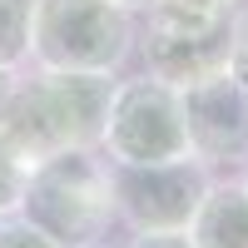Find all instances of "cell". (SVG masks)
I'll list each match as a JSON object with an SVG mask.
<instances>
[{
    "label": "cell",
    "instance_id": "obj_1",
    "mask_svg": "<svg viewBox=\"0 0 248 248\" xmlns=\"http://www.w3.org/2000/svg\"><path fill=\"white\" fill-rule=\"evenodd\" d=\"M114 75H90V70H30L15 79L5 129L30 159H45L55 149H99L105 134V109H109Z\"/></svg>",
    "mask_w": 248,
    "mask_h": 248
},
{
    "label": "cell",
    "instance_id": "obj_2",
    "mask_svg": "<svg viewBox=\"0 0 248 248\" xmlns=\"http://www.w3.org/2000/svg\"><path fill=\"white\" fill-rule=\"evenodd\" d=\"M20 214L55 233L65 248L99 243L114 218V189H109V159L105 149H55L35 159Z\"/></svg>",
    "mask_w": 248,
    "mask_h": 248
},
{
    "label": "cell",
    "instance_id": "obj_3",
    "mask_svg": "<svg viewBox=\"0 0 248 248\" xmlns=\"http://www.w3.org/2000/svg\"><path fill=\"white\" fill-rule=\"evenodd\" d=\"M139 20L114 0H35L30 65L40 70H90L119 75L134 55Z\"/></svg>",
    "mask_w": 248,
    "mask_h": 248
},
{
    "label": "cell",
    "instance_id": "obj_4",
    "mask_svg": "<svg viewBox=\"0 0 248 248\" xmlns=\"http://www.w3.org/2000/svg\"><path fill=\"white\" fill-rule=\"evenodd\" d=\"M233 15L238 5H203V0H154L144 10V25L134 50L144 55V70L194 85L218 70H233Z\"/></svg>",
    "mask_w": 248,
    "mask_h": 248
},
{
    "label": "cell",
    "instance_id": "obj_5",
    "mask_svg": "<svg viewBox=\"0 0 248 248\" xmlns=\"http://www.w3.org/2000/svg\"><path fill=\"white\" fill-rule=\"evenodd\" d=\"M99 149L114 164H164L189 154V129H184V105L179 85L159 75H129L114 79L109 109H105V134Z\"/></svg>",
    "mask_w": 248,
    "mask_h": 248
},
{
    "label": "cell",
    "instance_id": "obj_6",
    "mask_svg": "<svg viewBox=\"0 0 248 248\" xmlns=\"http://www.w3.org/2000/svg\"><path fill=\"white\" fill-rule=\"evenodd\" d=\"M214 184V169L194 154L164 159V164H114L109 159V189H114V218L129 233L149 229H189L203 194Z\"/></svg>",
    "mask_w": 248,
    "mask_h": 248
},
{
    "label": "cell",
    "instance_id": "obj_7",
    "mask_svg": "<svg viewBox=\"0 0 248 248\" xmlns=\"http://www.w3.org/2000/svg\"><path fill=\"white\" fill-rule=\"evenodd\" d=\"M179 105L194 159H203L209 169H238L248 159V85L233 70L184 85Z\"/></svg>",
    "mask_w": 248,
    "mask_h": 248
},
{
    "label": "cell",
    "instance_id": "obj_8",
    "mask_svg": "<svg viewBox=\"0 0 248 248\" xmlns=\"http://www.w3.org/2000/svg\"><path fill=\"white\" fill-rule=\"evenodd\" d=\"M194 248H248V189L243 179H214L189 218Z\"/></svg>",
    "mask_w": 248,
    "mask_h": 248
},
{
    "label": "cell",
    "instance_id": "obj_9",
    "mask_svg": "<svg viewBox=\"0 0 248 248\" xmlns=\"http://www.w3.org/2000/svg\"><path fill=\"white\" fill-rule=\"evenodd\" d=\"M30 20L35 0H0V65L5 70L30 65Z\"/></svg>",
    "mask_w": 248,
    "mask_h": 248
},
{
    "label": "cell",
    "instance_id": "obj_10",
    "mask_svg": "<svg viewBox=\"0 0 248 248\" xmlns=\"http://www.w3.org/2000/svg\"><path fill=\"white\" fill-rule=\"evenodd\" d=\"M30 169H35V159L20 149L5 129H0V214H20V199H25Z\"/></svg>",
    "mask_w": 248,
    "mask_h": 248
},
{
    "label": "cell",
    "instance_id": "obj_11",
    "mask_svg": "<svg viewBox=\"0 0 248 248\" xmlns=\"http://www.w3.org/2000/svg\"><path fill=\"white\" fill-rule=\"evenodd\" d=\"M0 248H65L55 233H45L25 214H0Z\"/></svg>",
    "mask_w": 248,
    "mask_h": 248
},
{
    "label": "cell",
    "instance_id": "obj_12",
    "mask_svg": "<svg viewBox=\"0 0 248 248\" xmlns=\"http://www.w3.org/2000/svg\"><path fill=\"white\" fill-rule=\"evenodd\" d=\"M124 248H194L189 229H149V233H134Z\"/></svg>",
    "mask_w": 248,
    "mask_h": 248
},
{
    "label": "cell",
    "instance_id": "obj_13",
    "mask_svg": "<svg viewBox=\"0 0 248 248\" xmlns=\"http://www.w3.org/2000/svg\"><path fill=\"white\" fill-rule=\"evenodd\" d=\"M233 75L248 85V5L233 15Z\"/></svg>",
    "mask_w": 248,
    "mask_h": 248
},
{
    "label": "cell",
    "instance_id": "obj_14",
    "mask_svg": "<svg viewBox=\"0 0 248 248\" xmlns=\"http://www.w3.org/2000/svg\"><path fill=\"white\" fill-rule=\"evenodd\" d=\"M15 79H20V70H5V65H0V124H5V114H10V94H15Z\"/></svg>",
    "mask_w": 248,
    "mask_h": 248
},
{
    "label": "cell",
    "instance_id": "obj_15",
    "mask_svg": "<svg viewBox=\"0 0 248 248\" xmlns=\"http://www.w3.org/2000/svg\"><path fill=\"white\" fill-rule=\"evenodd\" d=\"M114 5H124V10H134V15H144V10L154 5V0H114Z\"/></svg>",
    "mask_w": 248,
    "mask_h": 248
},
{
    "label": "cell",
    "instance_id": "obj_16",
    "mask_svg": "<svg viewBox=\"0 0 248 248\" xmlns=\"http://www.w3.org/2000/svg\"><path fill=\"white\" fill-rule=\"evenodd\" d=\"M238 169H243V174H238V179H243V189H248V159H243V164H238Z\"/></svg>",
    "mask_w": 248,
    "mask_h": 248
},
{
    "label": "cell",
    "instance_id": "obj_17",
    "mask_svg": "<svg viewBox=\"0 0 248 248\" xmlns=\"http://www.w3.org/2000/svg\"><path fill=\"white\" fill-rule=\"evenodd\" d=\"M79 248H114V243H105V238H99V243H79Z\"/></svg>",
    "mask_w": 248,
    "mask_h": 248
},
{
    "label": "cell",
    "instance_id": "obj_18",
    "mask_svg": "<svg viewBox=\"0 0 248 248\" xmlns=\"http://www.w3.org/2000/svg\"><path fill=\"white\" fill-rule=\"evenodd\" d=\"M203 5H238V0H203Z\"/></svg>",
    "mask_w": 248,
    "mask_h": 248
}]
</instances>
